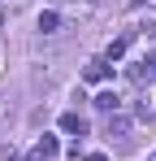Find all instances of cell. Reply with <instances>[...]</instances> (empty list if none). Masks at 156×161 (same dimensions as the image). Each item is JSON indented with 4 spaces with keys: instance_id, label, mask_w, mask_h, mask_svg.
Masks as SVG:
<instances>
[{
    "instance_id": "obj_1",
    "label": "cell",
    "mask_w": 156,
    "mask_h": 161,
    "mask_svg": "<svg viewBox=\"0 0 156 161\" xmlns=\"http://www.w3.org/2000/svg\"><path fill=\"white\" fill-rule=\"evenodd\" d=\"M61 153V144H56V135H44L39 144H35V153H30V161H52Z\"/></svg>"
},
{
    "instance_id": "obj_2",
    "label": "cell",
    "mask_w": 156,
    "mask_h": 161,
    "mask_svg": "<svg viewBox=\"0 0 156 161\" xmlns=\"http://www.w3.org/2000/svg\"><path fill=\"white\" fill-rule=\"evenodd\" d=\"M130 79H134V83H152V79H156V53H148V57H143V61L130 70Z\"/></svg>"
},
{
    "instance_id": "obj_3",
    "label": "cell",
    "mask_w": 156,
    "mask_h": 161,
    "mask_svg": "<svg viewBox=\"0 0 156 161\" xmlns=\"http://www.w3.org/2000/svg\"><path fill=\"white\" fill-rule=\"evenodd\" d=\"M61 131L82 139V135H87V118H78V113H65V118H61Z\"/></svg>"
},
{
    "instance_id": "obj_4",
    "label": "cell",
    "mask_w": 156,
    "mask_h": 161,
    "mask_svg": "<svg viewBox=\"0 0 156 161\" xmlns=\"http://www.w3.org/2000/svg\"><path fill=\"white\" fill-rule=\"evenodd\" d=\"M96 109H100V113H117V109H122V96H117V92H100V96H96Z\"/></svg>"
},
{
    "instance_id": "obj_5",
    "label": "cell",
    "mask_w": 156,
    "mask_h": 161,
    "mask_svg": "<svg viewBox=\"0 0 156 161\" xmlns=\"http://www.w3.org/2000/svg\"><path fill=\"white\" fill-rule=\"evenodd\" d=\"M104 131H108V135H126V131H130V118H126V113H108Z\"/></svg>"
},
{
    "instance_id": "obj_6",
    "label": "cell",
    "mask_w": 156,
    "mask_h": 161,
    "mask_svg": "<svg viewBox=\"0 0 156 161\" xmlns=\"http://www.w3.org/2000/svg\"><path fill=\"white\" fill-rule=\"evenodd\" d=\"M104 74H108V61H104V57H100V61H87V70H82V79H87V83H100Z\"/></svg>"
},
{
    "instance_id": "obj_7",
    "label": "cell",
    "mask_w": 156,
    "mask_h": 161,
    "mask_svg": "<svg viewBox=\"0 0 156 161\" xmlns=\"http://www.w3.org/2000/svg\"><path fill=\"white\" fill-rule=\"evenodd\" d=\"M126 44H130V35L113 39V44H108V53H104V61H122V57H126Z\"/></svg>"
},
{
    "instance_id": "obj_8",
    "label": "cell",
    "mask_w": 156,
    "mask_h": 161,
    "mask_svg": "<svg viewBox=\"0 0 156 161\" xmlns=\"http://www.w3.org/2000/svg\"><path fill=\"white\" fill-rule=\"evenodd\" d=\"M56 22H61V13H56V9H44V13H39V31H44V35L56 31Z\"/></svg>"
},
{
    "instance_id": "obj_9",
    "label": "cell",
    "mask_w": 156,
    "mask_h": 161,
    "mask_svg": "<svg viewBox=\"0 0 156 161\" xmlns=\"http://www.w3.org/2000/svg\"><path fill=\"white\" fill-rule=\"evenodd\" d=\"M87 161H108V157H104V153H91V157H87Z\"/></svg>"
},
{
    "instance_id": "obj_10",
    "label": "cell",
    "mask_w": 156,
    "mask_h": 161,
    "mask_svg": "<svg viewBox=\"0 0 156 161\" xmlns=\"http://www.w3.org/2000/svg\"><path fill=\"white\" fill-rule=\"evenodd\" d=\"M139 4H148V0H130V9H139Z\"/></svg>"
},
{
    "instance_id": "obj_11",
    "label": "cell",
    "mask_w": 156,
    "mask_h": 161,
    "mask_svg": "<svg viewBox=\"0 0 156 161\" xmlns=\"http://www.w3.org/2000/svg\"><path fill=\"white\" fill-rule=\"evenodd\" d=\"M148 161H156V153H152V157H148Z\"/></svg>"
}]
</instances>
